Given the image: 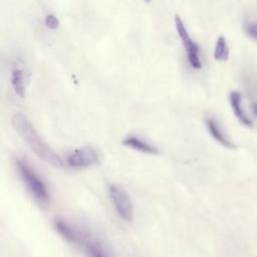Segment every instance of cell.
Masks as SVG:
<instances>
[{
  "label": "cell",
  "instance_id": "6da1fadb",
  "mask_svg": "<svg viewBox=\"0 0 257 257\" xmlns=\"http://www.w3.org/2000/svg\"><path fill=\"white\" fill-rule=\"evenodd\" d=\"M12 124L31 151L43 162L53 166L62 167L63 160L41 139L31 120L23 113L16 112L12 116Z\"/></svg>",
  "mask_w": 257,
  "mask_h": 257
},
{
  "label": "cell",
  "instance_id": "7a4b0ae2",
  "mask_svg": "<svg viewBox=\"0 0 257 257\" xmlns=\"http://www.w3.org/2000/svg\"><path fill=\"white\" fill-rule=\"evenodd\" d=\"M15 164L22 182L25 184L26 188L33 195V197L41 203L49 202V192L45 182L37 175L29 164L20 159H17Z\"/></svg>",
  "mask_w": 257,
  "mask_h": 257
},
{
  "label": "cell",
  "instance_id": "3957f363",
  "mask_svg": "<svg viewBox=\"0 0 257 257\" xmlns=\"http://www.w3.org/2000/svg\"><path fill=\"white\" fill-rule=\"evenodd\" d=\"M106 189L107 195L118 216L124 221L131 222L134 218V206L130 195L122 187L116 184H109Z\"/></svg>",
  "mask_w": 257,
  "mask_h": 257
},
{
  "label": "cell",
  "instance_id": "277c9868",
  "mask_svg": "<svg viewBox=\"0 0 257 257\" xmlns=\"http://www.w3.org/2000/svg\"><path fill=\"white\" fill-rule=\"evenodd\" d=\"M175 26L180 36V39L183 43V46L186 49L187 57L190 65L195 69H200L202 67V62L199 56V45L195 41H193L183 20L178 15L175 16Z\"/></svg>",
  "mask_w": 257,
  "mask_h": 257
},
{
  "label": "cell",
  "instance_id": "5b68a950",
  "mask_svg": "<svg viewBox=\"0 0 257 257\" xmlns=\"http://www.w3.org/2000/svg\"><path fill=\"white\" fill-rule=\"evenodd\" d=\"M99 153L92 146H84L76 149L67 156L66 163L74 169H83L91 167L99 162Z\"/></svg>",
  "mask_w": 257,
  "mask_h": 257
},
{
  "label": "cell",
  "instance_id": "8992f818",
  "mask_svg": "<svg viewBox=\"0 0 257 257\" xmlns=\"http://www.w3.org/2000/svg\"><path fill=\"white\" fill-rule=\"evenodd\" d=\"M53 225L58 234L69 243H77L86 239L81 237V234L73 226L62 219H55Z\"/></svg>",
  "mask_w": 257,
  "mask_h": 257
},
{
  "label": "cell",
  "instance_id": "52a82bcc",
  "mask_svg": "<svg viewBox=\"0 0 257 257\" xmlns=\"http://www.w3.org/2000/svg\"><path fill=\"white\" fill-rule=\"evenodd\" d=\"M205 123H206V127H207L209 134L215 141H217L220 145H222L225 148L236 149V146L224 135V133L221 130V127L219 126L218 122L214 118L207 117L205 119Z\"/></svg>",
  "mask_w": 257,
  "mask_h": 257
},
{
  "label": "cell",
  "instance_id": "ba28073f",
  "mask_svg": "<svg viewBox=\"0 0 257 257\" xmlns=\"http://www.w3.org/2000/svg\"><path fill=\"white\" fill-rule=\"evenodd\" d=\"M121 144L124 147H128L131 149H134L136 151L142 152L144 154H149V155H157V154H159V150L156 147L152 146L151 144L147 143L146 141L140 139L137 136H127V137H125L122 140Z\"/></svg>",
  "mask_w": 257,
  "mask_h": 257
},
{
  "label": "cell",
  "instance_id": "9c48e42d",
  "mask_svg": "<svg viewBox=\"0 0 257 257\" xmlns=\"http://www.w3.org/2000/svg\"><path fill=\"white\" fill-rule=\"evenodd\" d=\"M11 85L15 93L23 98L26 95V85H25V74L23 69L19 67H14L11 71Z\"/></svg>",
  "mask_w": 257,
  "mask_h": 257
},
{
  "label": "cell",
  "instance_id": "30bf717a",
  "mask_svg": "<svg viewBox=\"0 0 257 257\" xmlns=\"http://www.w3.org/2000/svg\"><path fill=\"white\" fill-rule=\"evenodd\" d=\"M230 103L231 107L233 109V112L235 116L244 124L247 126H253V122L247 117L245 112L243 111V108L241 106V94L238 91H232L230 93Z\"/></svg>",
  "mask_w": 257,
  "mask_h": 257
},
{
  "label": "cell",
  "instance_id": "8fae6325",
  "mask_svg": "<svg viewBox=\"0 0 257 257\" xmlns=\"http://www.w3.org/2000/svg\"><path fill=\"white\" fill-rule=\"evenodd\" d=\"M214 58L219 61H225L229 58V48L226 39L223 36H219L214 49Z\"/></svg>",
  "mask_w": 257,
  "mask_h": 257
},
{
  "label": "cell",
  "instance_id": "7c38bea8",
  "mask_svg": "<svg viewBox=\"0 0 257 257\" xmlns=\"http://www.w3.org/2000/svg\"><path fill=\"white\" fill-rule=\"evenodd\" d=\"M83 245L86 251V254L89 256H106L108 255L104 248L96 241L90 240V239H85L83 241Z\"/></svg>",
  "mask_w": 257,
  "mask_h": 257
},
{
  "label": "cell",
  "instance_id": "4fadbf2b",
  "mask_svg": "<svg viewBox=\"0 0 257 257\" xmlns=\"http://www.w3.org/2000/svg\"><path fill=\"white\" fill-rule=\"evenodd\" d=\"M44 23H45L46 27H48L49 29H52V30L58 28V26H59V20H58V18H57L55 15H53V14H48V15H46V16H45V19H44Z\"/></svg>",
  "mask_w": 257,
  "mask_h": 257
},
{
  "label": "cell",
  "instance_id": "5bb4252c",
  "mask_svg": "<svg viewBox=\"0 0 257 257\" xmlns=\"http://www.w3.org/2000/svg\"><path fill=\"white\" fill-rule=\"evenodd\" d=\"M245 32L249 37L257 40V22H246Z\"/></svg>",
  "mask_w": 257,
  "mask_h": 257
},
{
  "label": "cell",
  "instance_id": "9a60e30c",
  "mask_svg": "<svg viewBox=\"0 0 257 257\" xmlns=\"http://www.w3.org/2000/svg\"><path fill=\"white\" fill-rule=\"evenodd\" d=\"M251 108H252V111H253V113L257 116V102H255V101H253L252 103H251Z\"/></svg>",
  "mask_w": 257,
  "mask_h": 257
},
{
  "label": "cell",
  "instance_id": "2e32d148",
  "mask_svg": "<svg viewBox=\"0 0 257 257\" xmlns=\"http://www.w3.org/2000/svg\"><path fill=\"white\" fill-rule=\"evenodd\" d=\"M152 0H145V2H147V3H150Z\"/></svg>",
  "mask_w": 257,
  "mask_h": 257
}]
</instances>
